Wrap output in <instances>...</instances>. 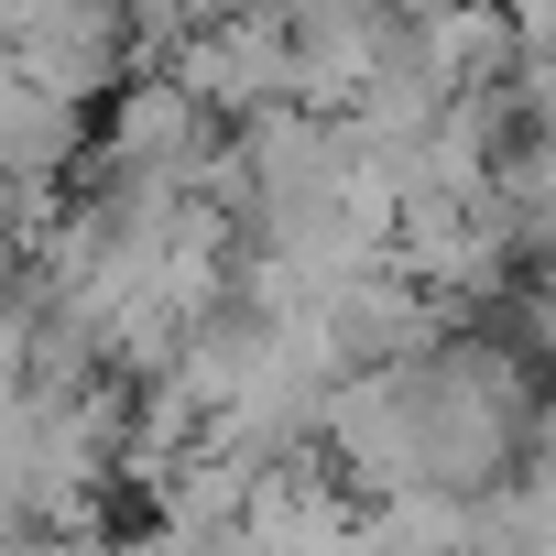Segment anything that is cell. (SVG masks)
<instances>
[{
	"label": "cell",
	"mask_w": 556,
	"mask_h": 556,
	"mask_svg": "<svg viewBox=\"0 0 556 556\" xmlns=\"http://www.w3.org/2000/svg\"><path fill=\"white\" fill-rule=\"evenodd\" d=\"M513 34H523V45H545V55H556V0H513Z\"/></svg>",
	"instance_id": "obj_1"
}]
</instances>
